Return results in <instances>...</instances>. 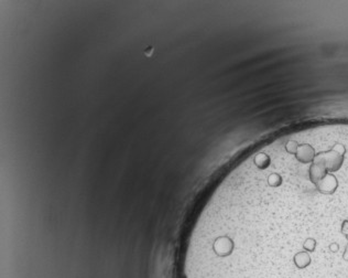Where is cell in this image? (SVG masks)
Wrapping results in <instances>:
<instances>
[{"instance_id":"cell-1","label":"cell","mask_w":348,"mask_h":278,"mask_svg":"<svg viewBox=\"0 0 348 278\" xmlns=\"http://www.w3.org/2000/svg\"><path fill=\"white\" fill-rule=\"evenodd\" d=\"M312 258L310 256V253H307L305 251H300L297 252L293 256V263L299 269L306 268L308 265L311 264Z\"/></svg>"}]
</instances>
